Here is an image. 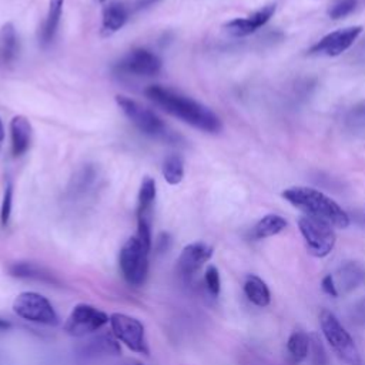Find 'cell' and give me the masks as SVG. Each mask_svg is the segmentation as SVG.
Instances as JSON below:
<instances>
[{
  "instance_id": "cell-9",
  "label": "cell",
  "mask_w": 365,
  "mask_h": 365,
  "mask_svg": "<svg viewBox=\"0 0 365 365\" xmlns=\"http://www.w3.org/2000/svg\"><path fill=\"white\" fill-rule=\"evenodd\" d=\"M110 328L114 338L137 354H148L144 325L134 317L115 312L110 315Z\"/></svg>"
},
{
  "instance_id": "cell-34",
  "label": "cell",
  "mask_w": 365,
  "mask_h": 365,
  "mask_svg": "<svg viewBox=\"0 0 365 365\" xmlns=\"http://www.w3.org/2000/svg\"><path fill=\"white\" fill-rule=\"evenodd\" d=\"M9 328H10V324L7 321H4V319H0V331H6Z\"/></svg>"
},
{
  "instance_id": "cell-35",
  "label": "cell",
  "mask_w": 365,
  "mask_h": 365,
  "mask_svg": "<svg viewBox=\"0 0 365 365\" xmlns=\"http://www.w3.org/2000/svg\"><path fill=\"white\" fill-rule=\"evenodd\" d=\"M134 365H144V364H141V362H135Z\"/></svg>"
},
{
  "instance_id": "cell-14",
  "label": "cell",
  "mask_w": 365,
  "mask_h": 365,
  "mask_svg": "<svg viewBox=\"0 0 365 365\" xmlns=\"http://www.w3.org/2000/svg\"><path fill=\"white\" fill-rule=\"evenodd\" d=\"M131 14L127 1H110L103 7L101 29L106 34L118 31Z\"/></svg>"
},
{
  "instance_id": "cell-7",
  "label": "cell",
  "mask_w": 365,
  "mask_h": 365,
  "mask_svg": "<svg viewBox=\"0 0 365 365\" xmlns=\"http://www.w3.org/2000/svg\"><path fill=\"white\" fill-rule=\"evenodd\" d=\"M110 322V317L90 304H77L64 322V331L76 338L88 336Z\"/></svg>"
},
{
  "instance_id": "cell-6",
  "label": "cell",
  "mask_w": 365,
  "mask_h": 365,
  "mask_svg": "<svg viewBox=\"0 0 365 365\" xmlns=\"http://www.w3.org/2000/svg\"><path fill=\"white\" fill-rule=\"evenodd\" d=\"M13 311L24 321L40 325H56L58 322L57 312L50 301L38 292H20L13 301Z\"/></svg>"
},
{
  "instance_id": "cell-22",
  "label": "cell",
  "mask_w": 365,
  "mask_h": 365,
  "mask_svg": "<svg viewBox=\"0 0 365 365\" xmlns=\"http://www.w3.org/2000/svg\"><path fill=\"white\" fill-rule=\"evenodd\" d=\"M9 272L13 277L24 279H37V281H53V277L41 267L33 262H14L9 267Z\"/></svg>"
},
{
  "instance_id": "cell-24",
  "label": "cell",
  "mask_w": 365,
  "mask_h": 365,
  "mask_svg": "<svg viewBox=\"0 0 365 365\" xmlns=\"http://www.w3.org/2000/svg\"><path fill=\"white\" fill-rule=\"evenodd\" d=\"M113 336L101 335V336H97V338L91 339L90 344H88L87 352L93 354V355H100V354H104V355L114 354L115 355V354H118L120 352V346L117 344V339L113 338Z\"/></svg>"
},
{
  "instance_id": "cell-33",
  "label": "cell",
  "mask_w": 365,
  "mask_h": 365,
  "mask_svg": "<svg viewBox=\"0 0 365 365\" xmlns=\"http://www.w3.org/2000/svg\"><path fill=\"white\" fill-rule=\"evenodd\" d=\"M3 141H4V127H3V123H1V118H0V148H1Z\"/></svg>"
},
{
  "instance_id": "cell-17",
  "label": "cell",
  "mask_w": 365,
  "mask_h": 365,
  "mask_svg": "<svg viewBox=\"0 0 365 365\" xmlns=\"http://www.w3.org/2000/svg\"><path fill=\"white\" fill-rule=\"evenodd\" d=\"M244 294L251 304L261 308L269 305L271 302V294H269L268 285L265 284L264 279H261L258 275H254V274L247 275L244 281Z\"/></svg>"
},
{
  "instance_id": "cell-26",
  "label": "cell",
  "mask_w": 365,
  "mask_h": 365,
  "mask_svg": "<svg viewBox=\"0 0 365 365\" xmlns=\"http://www.w3.org/2000/svg\"><path fill=\"white\" fill-rule=\"evenodd\" d=\"M204 284H205V288L210 292V295L218 297V294L221 291V278H220V272L215 265L207 267V269L204 272Z\"/></svg>"
},
{
  "instance_id": "cell-19",
  "label": "cell",
  "mask_w": 365,
  "mask_h": 365,
  "mask_svg": "<svg viewBox=\"0 0 365 365\" xmlns=\"http://www.w3.org/2000/svg\"><path fill=\"white\" fill-rule=\"evenodd\" d=\"M309 346H311V336L301 331L295 329L287 341V354L292 364L302 362L309 355Z\"/></svg>"
},
{
  "instance_id": "cell-13",
  "label": "cell",
  "mask_w": 365,
  "mask_h": 365,
  "mask_svg": "<svg viewBox=\"0 0 365 365\" xmlns=\"http://www.w3.org/2000/svg\"><path fill=\"white\" fill-rule=\"evenodd\" d=\"M274 13H275V4L269 3L248 17L230 20L228 23L224 24V29L228 34L234 37H245L257 31L259 27H262L272 17Z\"/></svg>"
},
{
  "instance_id": "cell-8",
  "label": "cell",
  "mask_w": 365,
  "mask_h": 365,
  "mask_svg": "<svg viewBox=\"0 0 365 365\" xmlns=\"http://www.w3.org/2000/svg\"><path fill=\"white\" fill-rule=\"evenodd\" d=\"M115 103L125 114V117L144 134L151 137H164L167 127L161 118L150 108L141 106L127 96H115Z\"/></svg>"
},
{
  "instance_id": "cell-25",
  "label": "cell",
  "mask_w": 365,
  "mask_h": 365,
  "mask_svg": "<svg viewBox=\"0 0 365 365\" xmlns=\"http://www.w3.org/2000/svg\"><path fill=\"white\" fill-rule=\"evenodd\" d=\"M355 7H356V0H334L329 4L327 13L331 19L338 20L351 14Z\"/></svg>"
},
{
  "instance_id": "cell-31",
  "label": "cell",
  "mask_w": 365,
  "mask_h": 365,
  "mask_svg": "<svg viewBox=\"0 0 365 365\" xmlns=\"http://www.w3.org/2000/svg\"><path fill=\"white\" fill-rule=\"evenodd\" d=\"M158 1L160 0H131V1H128V7H130V11L133 14V13H135L138 10H143V9H145L151 4H155Z\"/></svg>"
},
{
  "instance_id": "cell-11",
  "label": "cell",
  "mask_w": 365,
  "mask_h": 365,
  "mask_svg": "<svg viewBox=\"0 0 365 365\" xmlns=\"http://www.w3.org/2000/svg\"><path fill=\"white\" fill-rule=\"evenodd\" d=\"M115 70L133 76H155L161 70V60L147 48H134L115 64Z\"/></svg>"
},
{
  "instance_id": "cell-27",
  "label": "cell",
  "mask_w": 365,
  "mask_h": 365,
  "mask_svg": "<svg viewBox=\"0 0 365 365\" xmlns=\"http://www.w3.org/2000/svg\"><path fill=\"white\" fill-rule=\"evenodd\" d=\"M11 205H13V185L10 181L6 182L4 192H3V201H1V208H0V221L1 225H7L10 215H11Z\"/></svg>"
},
{
  "instance_id": "cell-32",
  "label": "cell",
  "mask_w": 365,
  "mask_h": 365,
  "mask_svg": "<svg viewBox=\"0 0 365 365\" xmlns=\"http://www.w3.org/2000/svg\"><path fill=\"white\" fill-rule=\"evenodd\" d=\"M354 113H355L356 115H359V117H365V100L361 101V103L355 107Z\"/></svg>"
},
{
  "instance_id": "cell-21",
  "label": "cell",
  "mask_w": 365,
  "mask_h": 365,
  "mask_svg": "<svg viewBox=\"0 0 365 365\" xmlns=\"http://www.w3.org/2000/svg\"><path fill=\"white\" fill-rule=\"evenodd\" d=\"M63 4H64V0H50L48 11H47L46 20L43 23L41 33H40V38L44 46L51 43L57 33L61 13H63Z\"/></svg>"
},
{
  "instance_id": "cell-3",
  "label": "cell",
  "mask_w": 365,
  "mask_h": 365,
  "mask_svg": "<svg viewBox=\"0 0 365 365\" xmlns=\"http://www.w3.org/2000/svg\"><path fill=\"white\" fill-rule=\"evenodd\" d=\"M319 327L324 338L332 348V351L348 365H361L359 349L351 336V334L342 327L339 319L329 309L319 312Z\"/></svg>"
},
{
  "instance_id": "cell-15",
  "label": "cell",
  "mask_w": 365,
  "mask_h": 365,
  "mask_svg": "<svg viewBox=\"0 0 365 365\" xmlns=\"http://www.w3.org/2000/svg\"><path fill=\"white\" fill-rule=\"evenodd\" d=\"M10 137H11V153L14 157L23 155L31 141V125L24 115H16L10 121Z\"/></svg>"
},
{
  "instance_id": "cell-4",
  "label": "cell",
  "mask_w": 365,
  "mask_h": 365,
  "mask_svg": "<svg viewBox=\"0 0 365 365\" xmlns=\"http://www.w3.org/2000/svg\"><path fill=\"white\" fill-rule=\"evenodd\" d=\"M150 248L137 235L128 238L120 250V269L127 284L141 287L148 274V252Z\"/></svg>"
},
{
  "instance_id": "cell-10",
  "label": "cell",
  "mask_w": 365,
  "mask_h": 365,
  "mask_svg": "<svg viewBox=\"0 0 365 365\" xmlns=\"http://www.w3.org/2000/svg\"><path fill=\"white\" fill-rule=\"evenodd\" d=\"M362 33V26H351L325 34L311 48L309 54L335 57L348 50Z\"/></svg>"
},
{
  "instance_id": "cell-16",
  "label": "cell",
  "mask_w": 365,
  "mask_h": 365,
  "mask_svg": "<svg viewBox=\"0 0 365 365\" xmlns=\"http://www.w3.org/2000/svg\"><path fill=\"white\" fill-rule=\"evenodd\" d=\"M334 278L336 288L346 294L358 288L365 281V269L358 262L348 261L338 268L336 275Z\"/></svg>"
},
{
  "instance_id": "cell-36",
  "label": "cell",
  "mask_w": 365,
  "mask_h": 365,
  "mask_svg": "<svg viewBox=\"0 0 365 365\" xmlns=\"http://www.w3.org/2000/svg\"><path fill=\"white\" fill-rule=\"evenodd\" d=\"M100 1H106V0H100Z\"/></svg>"
},
{
  "instance_id": "cell-2",
  "label": "cell",
  "mask_w": 365,
  "mask_h": 365,
  "mask_svg": "<svg viewBox=\"0 0 365 365\" xmlns=\"http://www.w3.org/2000/svg\"><path fill=\"white\" fill-rule=\"evenodd\" d=\"M282 197L301 210L304 215H309L327 221L334 228H346L349 225V215L331 197L311 187H289L282 191Z\"/></svg>"
},
{
  "instance_id": "cell-23",
  "label": "cell",
  "mask_w": 365,
  "mask_h": 365,
  "mask_svg": "<svg viewBox=\"0 0 365 365\" xmlns=\"http://www.w3.org/2000/svg\"><path fill=\"white\" fill-rule=\"evenodd\" d=\"M163 177L171 185L180 184L184 177V160L178 154L168 155L163 163Z\"/></svg>"
},
{
  "instance_id": "cell-30",
  "label": "cell",
  "mask_w": 365,
  "mask_h": 365,
  "mask_svg": "<svg viewBox=\"0 0 365 365\" xmlns=\"http://www.w3.org/2000/svg\"><path fill=\"white\" fill-rule=\"evenodd\" d=\"M321 288H322V291H324L325 294H328V295H331V297H334V298L339 295V291H338V288H336L335 278H334L332 274H327V275L322 278V281H321Z\"/></svg>"
},
{
  "instance_id": "cell-5",
  "label": "cell",
  "mask_w": 365,
  "mask_h": 365,
  "mask_svg": "<svg viewBox=\"0 0 365 365\" xmlns=\"http://www.w3.org/2000/svg\"><path fill=\"white\" fill-rule=\"evenodd\" d=\"M298 228L309 254L314 257L324 258L334 250L336 235L334 227L327 221L309 215H302L298 220Z\"/></svg>"
},
{
  "instance_id": "cell-29",
  "label": "cell",
  "mask_w": 365,
  "mask_h": 365,
  "mask_svg": "<svg viewBox=\"0 0 365 365\" xmlns=\"http://www.w3.org/2000/svg\"><path fill=\"white\" fill-rule=\"evenodd\" d=\"M349 318L355 325H365V295L352 304Z\"/></svg>"
},
{
  "instance_id": "cell-12",
  "label": "cell",
  "mask_w": 365,
  "mask_h": 365,
  "mask_svg": "<svg viewBox=\"0 0 365 365\" xmlns=\"http://www.w3.org/2000/svg\"><path fill=\"white\" fill-rule=\"evenodd\" d=\"M212 257V247L202 241H195L185 245L178 257L177 265L181 275L192 277L210 258Z\"/></svg>"
},
{
  "instance_id": "cell-20",
  "label": "cell",
  "mask_w": 365,
  "mask_h": 365,
  "mask_svg": "<svg viewBox=\"0 0 365 365\" xmlns=\"http://www.w3.org/2000/svg\"><path fill=\"white\" fill-rule=\"evenodd\" d=\"M19 51V38L11 23H6L0 30V63L10 64Z\"/></svg>"
},
{
  "instance_id": "cell-1",
  "label": "cell",
  "mask_w": 365,
  "mask_h": 365,
  "mask_svg": "<svg viewBox=\"0 0 365 365\" xmlns=\"http://www.w3.org/2000/svg\"><path fill=\"white\" fill-rule=\"evenodd\" d=\"M145 96L168 114L204 133L215 134L222 128L220 117L211 108L170 87L160 84L150 86L145 90Z\"/></svg>"
},
{
  "instance_id": "cell-28",
  "label": "cell",
  "mask_w": 365,
  "mask_h": 365,
  "mask_svg": "<svg viewBox=\"0 0 365 365\" xmlns=\"http://www.w3.org/2000/svg\"><path fill=\"white\" fill-rule=\"evenodd\" d=\"M309 354L312 356V364L314 365H328V356L324 351V346L321 341L318 339L317 335H311V346H309Z\"/></svg>"
},
{
  "instance_id": "cell-18",
  "label": "cell",
  "mask_w": 365,
  "mask_h": 365,
  "mask_svg": "<svg viewBox=\"0 0 365 365\" xmlns=\"http://www.w3.org/2000/svg\"><path fill=\"white\" fill-rule=\"evenodd\" d=\"M287 225H288V222L284 217H281L278 214H267L261 220H258V222L252 227L251 237L254 240L269 238V237H274V235L279 234L281 231H284L287 228Z\"/></svg>"
}]
</instances>
